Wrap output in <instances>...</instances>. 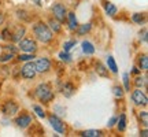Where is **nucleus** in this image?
Returning <instances> with one entry per match:
<instances>
[{"mask_svg": "<svg viewBox=\"0 0 148 137\" xmlns=\"http://www.w3.org/2000/svg\"><path fill=\"white\" fill-rule=\"evenodd\" d=\"M33 32H34V36L40 40L41 42H48L52 40V32L48 29V26L42 22H38L34 25L33 27Z\"/></svg>", "mask_w": 148, "mask_h": 137, "instance_id": "1", "label": "nucleus"}, {"mask_svg": "<svg viewBox=\"0 0 148 137\" xmlns=\"http://www.w3.org/2000/svg\"><path fill=\"white\" fill-rule=\"evenodd\" d=\"M36 95H37V97H38L41 101H44V103L51 101L53 99V93L51 92L49 85H47V84L38 85V86H37V89H36Z\"/></svg>", "mask_w": 148, "mask_h": 137, "instance_id": "2", "label": "nucleus"}, {"mask_svg": "<svg viewBox=\"0 0 148 137\" xmlns=\"http://www.w3.org/2000/svg\"><path fill=\"white\" fill-rule=\"evenodd\" d=\"M36 67H34V63L32 62H29L26 63L23 67H22V77H25V78H33L34 75H36Z\"/></svg>", "mask_w": 148, "mask_h": 137, "instance_id": "3", "label": "nucleus"}, {"mask_svg": "<svg viewBox=\"0 0 148 137\" xmlns=\"http://www.w3.org/2000/svg\"><path fill=\"white\" fill-rule=\"evenodd\" d=\"M34 67H36V71H38V73H45V71H48L51 68V62L45 58L38 59L34 63Z\"/></svg>", "mask_w": 148, "mask_h": 137, "instance_id": "4", "label": "nucleus"}, {"mask_svg": "<svg viewBox=\"0 0 148 137\" xmlns=\"http://www.w3.org/2000/svg\"><path fill=\"white\" fill-rule=\"evenodd\" d=\"M49 123H51V126L59 133H64L66 130V127H64V123L60 119H59L58 116L55 115H49Z\"/></svg>", "mask_w": 148, "mask_h": 137, "instance_id": "5", "label": "nucleus"}, {"mask_svg": "<svg viewBox=\"0 0 148 137\" xmlns=\"http://www.w3.org/2000/svg\"><path fill=\"white\" fill-rule=\"evenodd\" d=\"M19 48H21L22 51H25V52H34L36 51V41H33V40H22L19 41Z\"/></svg>", "mask_w": 148, "mask_h": 137, "instance_id": "6", "label": "nucleus"}, {"mask_svg": "<svg viewBox=\"0 0 148 137\" xmlns=\"http://www.w3.org/2000/svg\"><path fill=\"white\" fill-rule=\"evenodd\" d=\"M132 99H133V101H134L136 104H138V105H147V96L144 95L140 89H137V90H134V92H133Z\"/></svg>", "mask_w": 148, "mask_h": 137, "instance_id": "7", "label": "nucleus"}, {"mask_svg": "<svg viewBox=\"0 0 148 137\" xmlns=\"http://www.w3.org/2000/svg\"><path fill=\"white\" fill-rule=\"evenodd\" d=\"M52 11H53V15L56 16L58 21H64V16H66V8H64V5L55 4L52 7Z\"/></svg>", "mask_w": 148, "mask_h": 137, "instance_id": "8", "label": "nucleus"}, {"mask_svg": "<svg viewBox=\"0 0 148 137\" xmlns=\"http://www.w3.org/2000/svg\"><path fill=\"white\" fill-rule=\"evenodd\" d=\"M3 111H4L7 115H14L16 111H18V105L14 101H5L3 105Z\"/></svg>", "mask_w": 148, "mask_h": 137, "instance_id": "9", "label": "nucleus"}, {"mask_svg": "<svg viewBox=\"0 0 148 137\" xmlns=\"http://www.w3.org/2000/svg\"><path fill=\"white\" fill-rule=\"evenodd\" d=\"M29 123H32V118H30L29 115H22L16 119V125H18L19 127H22V129L26 127Z\"/></svg>", "mask_w": 148, "mask_h": 137, "instance_id": "10", "label": "nucleus"}, {"mask_svg": "<svg viewBox=\"0 0 148 137\" xmlns=\"http://www.w3.org/2000/svg\"><path fill=\"white\" fill-rule=\"evenodd\" d=\"M82 51H84V53H86V55H92V53L95 52V47H93L92 42H89V41H82Z\"/></svg>", "mask_w": 148, "mask_h": 137, "instance_id": "11", "label": "nucleus"}, {"mask_svg": "<svg viewBox=\"0 0 148 137\" xmlns=\"http://www.w3.org/2000/svg\"><path fill=\"white\" fill-rule=\"evenodd\" d=\"M63 95L66 96V97H70V96L73 95V92H74V86H73V84H70V82H67V84H64V86H63Z\"/></svg>", "mask_w": 148, "mask_h": 137, "instance_id": "12", "label": "nucleus"}, {"mask_svg": "<svg viewBox=\"0 0 148 137\" xmlns=\"http://www.w3.org/2000/svg\"><path fill=\"white\" fill-rule=\"evenodd\" d=\"M104 8H106V12L108 15H115L116 14V7L114 4L108 3V1H104Z\"/></svg>", "mask_w": 148, "mask_h": 137, "instance_id": "13", "label": "nucleus"}, {"mask_svg": "<svg viewBox=\"0 0 148 137\" xmlns=\"http://www.w3.org/2000/svg\"><path fill=\"white\" fill-rule=\"evenodd\" d=\"M69 23H70V29L75 30L78 25H77V19H75V14L74 12H69Z\"/></svg>", "mask_w": 148, "mask_h": 137, "instance_id": "14", "label": "nucleus"}, {"mask_svg": "<svg viewBox=\"0 0 148 137\" xmlns=\"http://www.w3.org/2000/svg\"><path fill=\"white\" fill-rule=\"evenodd\" d=\"M107 64H108V68H110L112 73H116V71H118L116 63H115V60H114L112 56H108V58H107Z\"/></svg>", "mask_w": 148, "mask_h": 137, "instance_id": "15", "label": "nucleus"}, {"mask_svg": "<svg viewBox=\"0 0 148 137\" xmlns=\"http://www.w3.org/2000/svg\"><path fill=\"white\" fill-rule=\"evenodd\" d=\"M23 33H25V27H16V32L14 33L12 40H15V41H21V37L23 36Z\"/></svg>", "mask_w": 148, "mask_h": 137, "instance_id": "16", "label": "nucleus"}, {"mask_svg": "<svg viewBox=\"0 0 148 137\" xmlns=\"http://www.w3.org/2000/svg\"><path fill=\"white\" fill-rule=\"evenodd\" d=\"M82 136L84 137H99V136H101V132L100 130H85V132H82Z\"/></svg>", "mask_w": 148, "mask_h": 137, "instance_id": "17", "label": "nucleus"}, {"mask_svg": "<svg viewBox=\"0 0 148 137\" xmlns=\"http://www.w3.org/2000/svg\"><path fill=\"white\" fill-rule=\"evenodd\" d=\"M125 127H126V116L121 115L119 119H118V129H119V132H123Z\"/></svg>", "mask_w": 148, "mask_h": 137, "instance_id": "18", "label": "nucleus"}, {"mask_svg": "<svg viewBox=\"0 0 148 137\" xmlns=\"http://www.w3.org/2000/svg\"><path fill=\"white\" fill-rule=\"evenodd\" d=\"M49 25H51V29H52L55 33H58L60 30V25H59L58 21H53V19H49Z\"/></svg>", "mask_w": 148, "mask_h": 137, "instance_id": "19", "label": "nucleus"}, {"mask_svg": "<svg viewBox=\"0 0 148 137\" xmlns=\"http://www.w3.org/2000/svg\"><path fill=\"white\" fill-rule=\"evenodd\" d=\"M140 66H141V70H147L148 68V58L147 55H143L140 58Z\"/></svg>", "mask_w": 148, "mask_h": 137, "instance_id": "20", "label": "nucleus"}, {"mask_svg": "<svg viewBox=\"0 0 148 137\" xmlns=\"http://www.w3.org/2000/svg\"><path fill=\"white\" fill-rule=\"evenodd\" d=\"M90 30V25L89 23H85V25H81L78 27V34H85V33H88Z\"/></svg>", "mask_w": 148, "mask_h": 137, "instance_id": "21", "label": "nucleus"}, {"mask_svg": "<svg viewBox=\"0 0 148 137\" xmlns=\"http://www.w3.org/2000/svg\"><path fill=\"white\" fill-rule=\"evenodd\" d=\"M96 71H97V73L100 74V75H103V77H107V75H108V73L106 71V68L103 67V66H101L100 63H99L97 66H96Z\"/></svg>", "mask_w": 148, "mask_h": 137, "instance_id": "22", "label": "nucleus"}, {"mask_svg": "<svg viewBox=\"0 0 148 137\" xmlns=\"http://www.w3.org/2000/svg\"><path fill=\"white\" fill-rule=\"evenodd\" d=\"M33 110L36 111L38 116H41V118H44V116H45V112L42 111V108L40 107V105H33Z\"/></svg>", "mask_w": 148, "mask_h": 137, "instance_id": "23", "label": "nucleus"}, {"mask_svg": "<svg viewBox=\"0 0 148 137\" xmlns=\"http://www.w3.org/2000/svg\"><path fill=\"white\" fill-rule=\"evenodd\" d=\"M114 95L116 96V97H122L123 96V90H122L121 86H114Z\"/></svg>", "mask_w": 148, "mask_h": 137, "instance_id": "24", "label": "nucleus"}, {"mask_svg": "<svg viewBox=\"0 0 148 137\" xmlns=\"http://www.w3.org/2000/svg\"><path fill=\"white\" fill-rule=\"evenodd\" d=\"M133 21L136 22V23H141L144 21V15L143 14H134L133 15Z\"/></svg>", "mask_w": 148, "mask_h": 137, "instance_id": "25", "label": "nucleus"}, {"mask_svg": "<svg viewBox=\"0 0 148 137\" xmlns=\"http://www.w3.org/2000/svg\"><path fill=\"white\" fill-rule=\"evenodd\" d=\"M123 84H125V89L130 90V84H129V75L126 73L123 74Z\"/></svg>", "mask_w": 148, "mask_h": 137, "instance_id": "26", "label": "nucleus"}, {"mask_svg": "<svg viewBox=\"0 0 148 137\" xmlns=\"http://www.w3.org/2000/svg\"><path fill=\"white\" fill-rule=\"evenodd\" d=\"M75 44L74 41H66L64 42V45H63V48H64V52H67V51H70L71 48H73V45Z\"/></svg>", "mask_w": 148, "mask_h": 137, "instance_id": "27", "label": "nucleus"}, {"mask_svg": "<svg viewBox=\"0 0 148 137\" xmlns=\"http://www.w3.org/2000/svg\"><path fill=\"white\" fill-rule=\"evenodd\" d=\"M140 118L143 119V123L147 126L148 125V114H147V111H143V112L140 114Z\"/></svg>", "mask_w": 148, "mask_h": 137, "instance_id": "28", "label": "nucleus"}, {"mask_svg": "<svg viewBox=\"0 0 148 137\" xmlns=\"http://www.w3.org/2000/svg\"><path fill=\"white\" fill-rule=\"evenodd\" d=\"M59 58L62 59V60H66V62H69L70 60V56H69V53L67 52H60L59 53Z\"/></svg>", "mask_w": 148, "mask_h": 137, "instance_id": "29", "label": "nucleus"}, {"mask_svg": "<svg viewBox=\"0 0 148 137\" xmlns=\"http://www.w3.org/2000/svg\"><path fill=\"white\" fill-rule=\"evenodd\" d=\"M11 58H12V55H11V53H4V55H1L0 60H1V62H7V60H10Z\"/></svg>", "mask_w": 148, "mask_h": 137, "instance_id": "30", "label": "nucleus"}, {"mask_svg": "<svg viewBox=\"0 0 148 137\" xmlns=\"http://www.w3.org/2000/svg\"><path fill=\"white\" fill-rule=\"evenodd\" d=\"M18 16H19V18H23L25 21H30V16L25 15V11H18Z\"/></svg>", "mask_w": 148, "mask_h": 137, "instance_id": "31", "label": "nucleus"}, {"mask_svg": "<svg viewBox=\"0 0 148 137\" xmlns=\"http://www.w3.org/2000/svg\"><path fill=\"white\" fill-rule=\"evenodd\" d=\"M34 56L33 55H21L19 56V60H30V59H33Z\"/></svg>", "mask_w": 148, "mask_h": 137, "instance_id": "32", "label": "nucleus"}, {"mask_svg": "<svg viewBox=\"0 0 148 137\" xmlns=\"http://www.w3.org/2000/svg\"><path fill=\"white\" fill-rule=\"evenodd\" d=\"M144 82H145V81H144V78H141V77H137V78H136V85H137V86H141Z\"/></svg>", "mask_w": 148, "mask_h": 137, "instance_id": "33", "label": "nucleus"}, {"mask_svg": "<svg viewBox=\"0 0 148 137\" xmlns=\"http://www.w3.org/2000/svg\"><path fill=\"white\" fill-rule=\"evenodd\" d=\"M115 122H116V118H115V116H114V118H111L110 122H108V126H112V125H114Z\"/></svg>", "mask_w": 148, "mask_h": 137, "instance_id": "34", "label": "nucleus"}, {"mask_svg": "<svg viewBox=\"0 0 148 137\" xmlns=\"http://www.w3.org/2000/svg\"><path fill=\"white\" fill-rule=\"evenodd\" d=\"M7 34H8V30H4V32H3V38H8Z\"/></svg>", "mask_w": 148, "mask_h": 137, "instance_id": "35", "label": "nucleus"}, {"mask_svg": "<svg viewBox=\"0 0 148 137\" xmlns=\"http://www.w3.org/2000/svg\"><path fill=\"white\" fill-rule=\"evenodd\" d=\"M141 136H143V137H147V136H148L147 130H143V133H141Z\"/></svg>", "mask_w": 148, "mask_h": 137, "instance_id": "36", "label": "nucleus"}, {"mask_svg": "<svg viewBox=\"0 0 148 137\" xmlns=\"http://www.w3.org/2000/svg\"><path fill=\"white\" fill-rule=\"evenodd\" d=\"M3 19H4V16H3V15H1V14H0V23L3 22Z\"/></svg>", "mask_w": 148, "mask_h": 137, "instance_id": "37", "label": "nucleus"}]
</instances>
